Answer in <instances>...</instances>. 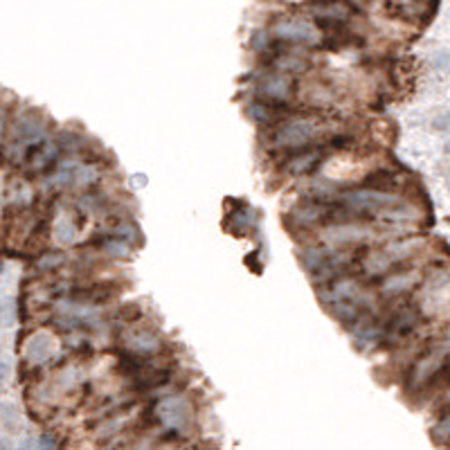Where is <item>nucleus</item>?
Segmentation results:
<instances>
[{
  "instance_id": "23",
  "label": "nucleus",
  "mask_w": 450,
  "mask_h": 450,
  "mask_svg": "<svg viewBox=\"0 0 450 450\" xmlns=\"http://www.w3.org/2000/svg\"><path fill=\"white\" fill-rule=\"evenodd\" d=\"M137 317H140V308H137V304H127V306H124V311L120 313V320H122V322H127V324L137 322Z\"/></svg>"
},
{
  "instance_id": "18",
  "label": "nucleus",
  "mask_w": 450,
  "mask_h": 450,
  "mask_svg": "<svg viewBox=\"0 0 450 450\" xmlns=\"http://www.w3.org/2000/svg\"><path fill=\"white\" fill-rule=\"evenodd\" d=\"M21 423V414L12 403H0V425L5 430H16Z\"/></svg>"
},
{
  "instance_id": "25",
  "label": "nucleus",
  "mask_w": 450,
  "mask_h": 450,
  "mask_svg": "<svg viewBox=\"0 0 450 450\" xmlns=\"http://www.w3.org/2000/svg\"><path fill=\"white\" fill-rule=\"evenodd\" d=\"M18 450H41V448H38V441H36V439H25V441L21 444Z\"/></svg>"
},
{
  "instance_id": "22",
  "label": "nucleus",
  "mask_w": 450,
  "mask_h": 450,
  "mask_svg": "<svg viewBox=\"0 0 450 450\" xmlns=\"http://www.w3.org/2000/svg\"><path fill=\"white\" fill-rule=\"evenodd\" d=\"M432 68L441 75H448L450 72V50H439L437 54H434Z\"/></svg>"
},
{
  "instance_id": "16",
  "label": "nucleus",
  "mask_w": 450,
  "mask_h": 450,
  "mask_svg": "<svg viewBox=\"0 0 450 450\" xmlns=\"http://www.w3.org/2000/svg\"><path fill=\"white\" fill-rule=\"evenodd\" d=\"M92 246L97 248L102 254H108V257L113 259H122V261H129L131 259V246L118 241V239L113 237H95L92 239Z\"/></svg>"
},
{
  "instance_id": "7",
  "label": "nucleus",
  "mask_w": 450,
  "mask_h": 450,
  "mask_svg": "<svg viewBox=\"0 0 450 450\" xmlns=\"http://www.w3.org/2000/svg\"><path fill=\"white\" fill-rule=\"evenodd\" d=\"M293 77L277 72V70H263V72L257 77V86H254V92H257L259 99H266V102L273 104H289V99L293 97Z\"/></svg>"
},
{
  "instance_id": "1",
  "label": "nucleus",
  "mask_w": 450,
  "mask_h": 450,
  "mask_svg": "<svg viewBox=\"0 0 450 450\" xmlns=\"http://www.w3.org/2000/svg\"><path fill=\"white\" fill-rule=\"evenodd\" d=\"M336 133L331 124L317 113H297L273 129L270 146L282 153L304 151L311 146H329Z\"/></svg>"
},
{
  "instance_id": "26",
  "label": "nucleus",
  "mask_w": 450,
  "mask_h": 450,
  "mask_svg": "<svg viewBox=\"0 0 450 450\" xmlns=\"http://www.w3.org/2000/svg\"><path fill=\"white\" fill-rule=\"evenodd\" d=\"M0 450H14L12 441L10 439H0Z\"/></svg>"
},
{
  "instance_id": "15",
  "label": "nucleus",
  "mask_w": 450,
  "mask_h": 450,
  "mask_svg": "<svg viewBox=\"0 0 450 450\" xmlns=\"http://www.w3.org/2000/svg\"><path fill=\"white\" fill-rule=\"evenodd\" d=\"M306 10L311 12L317 21L347 23L349 18H352L354 5H347V3H320V5H308Z\"/></svg>"
},
{
  "instance_id": "20",
  "label": "nucleus",
  "mask_w": 450,
  "mask_h": 450,
  "mask_svg": "<svg viewBox=\"0 0 450 450\" xmlns=\"http://www.w3.org/2000/svg\"><path fill=\"white\" fill-rule=\"evenodd\" d=\"M54 235H57V241L59 243H70L77 235V225L72 219H61L54 225Z\"/></svg>"
},
{
  "instance_id": "14",
  "label": "nucleus",
  "mask_w": 450,
  "mask_h": 450,
  "mask_svg": "<svg viewBox=\"0 0 450 450\" xmlns=\"http://www.w3.org/2000/svg\"><path fill=\"white\" fill-rule=\"evenodd\" d=\"M111 223H108L106 228V237H113L118 239V241L127 243V246H135L142 241V237H140V228L131 221V219H124V216H108Z\"/></svg>"
},
{
  "instance_id": "9",
  "label": "nucleus",
  "mask_w": 450,
  "mask_h": 450,
  "mask_svg": "<svg viewBox=\"0 0 450 450\" xmlns=\"http://www.w3.org/2000/svg\"><path fill=\"white\" fill-rule=\"evenodd\" d=\"M243 108H246L248 120L259 124V127H268V129H275L282 122L293 118V115H297V111L291 108L289 104H273L259 97H252Z\"/></svg>"
},
{
  "instance_id": "24",
  "label": "nucleus",
  "mask_w": 450,
  "mask_h": 450,
  "mask_svg": "<svg viewBox=\"0 0 450 450\" xmlns=\"http://www.w3.org/2000/svg\"><path fill=\"white\" fill-rule=\"evenodd\" d=\"M432 127L437 129V131H444V129H450V111L448 113H444V115H439L437 120L432 122Z\"/></svg>"
},
{
  "instance_id": "12",
  "label": "nucleus",
  "mask_w": 450,
  "mask_h": 450,
  "mask_svg": "<svg viewBox=\"0 0 450 450\" xmlns=\"http://www.w3.org/2000/svg\"><path fill=\"white\" fill-rule=\"evenodd\" d=\"M419 275L414 270H397V273H390L383 277L381 286H378V295L383 300H399L406 293H410L416 286Z\"/></svg>"
},
{
  "instance_id": "4",
  "label": "nucleus",
  "mask_w": 450,
  "mask_h": 450,
  "mask_svg": "<svg viewBox=\"0 0 450 450\" xmlns=\"http://www.w3.org/2000/svg\"><path fill=\"white\" fill-rule=\"evenodd\" d=\"M320 235V243L324 248H331V250H349V248H358L365 241H371L376 239V228L369 221L362 219H354V221H345V223H333L327 228L317 230Z\"/></svg>"
},
{
  "instance_id": "6",
  "label": "nucleus",
  "mask_w": 450,
  "mask_h": 450,
  "mask_svg": "<svg viewBox=\"0 0 450 450\" xmlns=\"http://www.w3.org/2000/svg\"><path fill=\"white\" fill-rule=\"evenodd\" d=\"M275 41L286 45H315L322 41V34L317 25L308 23L304 18H282L275 21L273 29H270Z\"/></svg>"
},
{
  "instance_id": "3",
  "label": "nucleus",
  "mask_w": 450,
  "mask_h": 450,
  "mask_svg": "<svg viewBox=\"0 0 450 450\" xmlns=\"http://www.w3.org/2000/svg\"><path fill=\"white\" fill-rule=\"evenodd\" d=\"M153 416L158 419L162 430L174 434L176 439L187 437L194 428V406L181 394H167L153 406Z\"/></svg>"
},
{
  "instance_id": "5",
  "label": "nucleus",
  "mask_w": 450,
  "mask_h": 450,
  "mask_svg": "<svg viewBox=\"0 0 450 450\" xmlns=\"http://www.w3.org/2000/svg\"><path fill=\"white\" fill-rule=\"evenodd\" d=\"M448 365L446 360V352L444 349H430L425 352L423 356H419L414 360L412 369H410V376H408V383H410V390L412 392H425L428 387L432 385V381L441 374Z\"/></svg>"
},
{
  "instance_id": "2",
  "label": "nucleus",
  "mask_w": 450,
  "mask_h": 450,
  "mask_svg": "<svg viewBox=\"0 0 450 450\" xmlns=\"http://www.w3.org/2000/svg\"><path fill=\"white\" fill-rule=\"evenodd\" d=\"M317 295H320V300L324 302V306L354 304V306L371 311V304H374V295L365 286L362 279L349 275V273L343 277H336L333 282L324 286H317Z\"/></svg>"
},
{
  "instance_id": "13",
  "label": "nucleus",
  "mask_w": 450,
  "mask_h": 450,
  "mask_svg": "<svg viewBox=\"0 0 450 450\" xmlns=\"http://www.w3.org/2000/svg\"><path fill=\"white\" fill-rule=\"evenodd\" d=\"M54 352V338L45 331H36L34 336H29L25 345V358L32 365H41L52 356Z\"/></svg>"
},
{
  "instance_id": "21",
  "label": "nucleus",
  "mask_w": 450,
  "mask_h": 450,
  "mask_svg": "<svg viewBox=\"0 0 450 450\" xmlns=\"http://www.w3.org/2000/svg\"><path fill=\"white\" fill-rule=\"evenodd\" d=\"M61 263H66V254L61 252H48L38 259V268L41 270H57Z\"/></svg>"
},
{
  "instance_id": "8",
  "label": "nucleus",
  "mask_w": 450,
  "mask_h": 450,
  "mask_svg": "<svg viewBox=\"0 0 450 450\" xmlns=\"http://www.w3.org/2000/svg\"><path fill=\"white\" fill-rule=\"evenodd\" d=\"M120 340L124 345V352L137 356V358H153L162 349V338L156 331L144 327H127L120 333Z\"/></svg>"
},
{
  "instance_id": "11",
  "label": "nucleus",
  "mask_w": 450,
  "mask_h": 450,
  "mask_svg": "<svg viewBox=\"0 0 450 450\" xmlns=\"http://www.w3.org/2000/svg\"><path fill=\"white\" fill-rule=\"evenodd\" d=\"M329 149L331 146H311V149L289 153L284 160V174H289L293 178L313 174L315 169L322 165V160H324V156H327Z\"/></svg>"
},
{
  "instance_id": "27",
  "label": "nucleus",
  "mask_w": 450,
  "mask_h": 450,
  "mask_svg": "<svg viewBox=\"0 0 450 450\" xmlns=\"http://www.w3.org/2000/svg\"><path fill=\"white\" fill-rule=\"evenodd\" d=\"M446 153H448V156H450V142L446 144Z\"/></svg>"
},
{
  "instance_id": "17",
  "label": "nucleus",
  "mask_w": 450,
  "mask_h": 450,
  "mask_svg": "<svg viewBox=\"0 0 450 450\" xmlns=\"http://www.w3.org/2000/svg\"><path fill=\"white\" fill-rule=\"evenodd\" d=\"M228 228L235 232L237 237H243L248 235L252 228H254V216L250 212V207L248 205H239L237 212H230V219H228Z\"/></svg>"
},
{
  "instance_id": "19",
  "label": "nucleus",
  "mask_w": 450,
  "mask_h": 450,
  "mask_svg": "<svg viewBox=\"0 0 450 450\" xmlns=\"http://www.w3.org/2000/svg\"><path fill=\"white\" fill-rule=\"evenodd\" d=\"M430 434H432V441H434V444H439V446L450 444V412H446L437 423L432 425Z\"/></svg>"
},
{
  "instance_id": "10",
  "label": "nucleus",
  "mask_w": 450,
  "mask_h": 450,
  "mask_svg": "<svg viewBox=\"0 0 450 450\" xmlns=\"http://www.w3.org/2000/svg\"><path fill=\"white\" fill-rule=\"evenodd\" d=\"M421 322V313L414 306H401L390 320L383 324L385 343H403L408 336H412L414 329Z\"/></svg>"
}]
</instances>
